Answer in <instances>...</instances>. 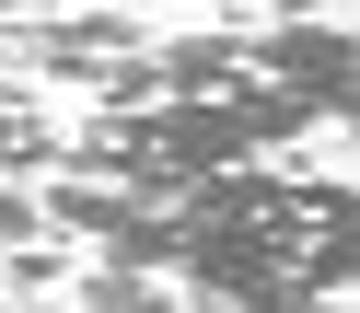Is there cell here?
Wrapping results in <instances>:
<instances>
[{
  "label": "cell",
  "instance_id": "cell-5",
  "mask_svg": "<svg viewBox=\"0 0 360 313\" xmlns=\"http://www.w3.org/2000/svg\"><path fill=\"white\" fill-rule=\"evenodd\" d=\"M70 313H210L186 279H163V267H117V255H94L70 279Z\"/></svg>",
  "mask_w": 360,
  "mask_h": 313
},
{
  "label": "cell",
  "instance_id": "cell-1",
  "mask_svg": "<svg viewBox=\"0 0 360 313\" xmlns=\"http://www.w3.org/2000/svg\"><path fill=\"white\" fill-rule=\"evenodd\" d=\"M360 105V35L349 24H210L140 47L117 81L94 93V116L70 128L58 174H105V186H198L290 151L302 128Z\"/></svg>",
  "mask_w": 360,
  "mask_h": 313
},
{
  "label": "cell",
  "instance_id": "cell-3",
  "mask_svg": "<svg viewBox=\"0 0 360 313\" xmlns=\"http://www.w3.org/2000/svg\"><path fill=\"white\" fill-rule=\"evenodd\" d=\"M140 47H151L140 12H117V0H94V12H12V24H0V70L70 81V93H105Z\"/></svg>",
  "mask_w": 360,
  "mask_h": 313
},
{
  "label": "cell",
  "instance_id": "cell-4",
  "mask_svg": "<svg viewBox=\"0 0 360 313\" xmlns=\"http://www.w3.org/2000/svg\"><path fill=\"white\" fill-rule=\"evenodd\" d=\"M47 279H82V255H70V232H58L47 197L0 174V290H47Z\"/></svg>",
  "mask_w": 360,
  "mask_h": 313
},
{
  "label": "cell",
  "instance_id": "cell-6",
  "mask_svg": "<svg viewBox=\"0 0 360 313\" xmlns=\"http://www.w3.org/2000/svg\"><path fill=\"white\" fill-rule=\"evenodd\" d=\"M337 128H349V151H360V105H349V116H337Z\"/></svg>",
  "mask_w": 360,
  "mask_h": 313
},
{
  "label": "cell",
  "instance_id": "cell-7",
  "mask_svg": "<svg viewBox=\"0 0 360 313\" xmlns=\"http://www.w3.org/2000/svg\"><path fill=\"white\" fill-rule=\"evenodd\" d=\"M12 12H35V0H0V24H12Z\"/></svg>",
  "mask_w": 360,
  "mask_h": 313
},
{
  "label": "cell",
  "instance_id": "cell-2",
  "mask_svg": "<svg viewBox=\"0 0 360 313\" xmlns=\"http://www.w3.org/2000/svg\"><path fill=\"white\" fill-rule=\"evenodd\" d=\"M58 232L117 267H163L210 313H349L360 302V186L314 174H198V186H105L70 174L47 186Z\"/></svg>",
  "mask_w": 360,
  "mask_h": 313
}]
</instances>
